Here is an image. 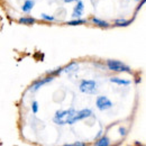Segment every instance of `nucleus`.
I'll use <instances>...</instances> for the list:
<instances>
[{
	"instance_id": "nucleus-14",
	"label": "nucleus",
	"mask_w": 146,
	"mask_h": 146,
	"mask_svg": "<svg viewBox=\"0 0 146 146\" xmlns=\"http://www.w3.org/2000/svg\"><path fill=\"white\" fill-rule=\"evenodd\" d=\"M110 81L112 83H117L119 86H128L130 83L129 80H124V79H119V78H110Z\"/></svg>"
},
{
	"instance_id": "nucleus-20",
	"label": "nucleus",
	"mask_w": 146,
	"mask_h": 146,
	"mask_svg": "<svg viewBox=\"0 0 146 146\" xmlns=\"http://www.w3.org/2000/svg\"><path fill=\"white\" fill-rule=\"evenodd\" d=\"M118 131H119V134H120L121 136H125V135H126V129L124 127H120L118 129Z\"/></svg>"
},
{
	"instance_id": "nucleus-13",
	"label": "nucleus",
	"mask_w": 146,
	"mask_h": 146,
	"mask_svg": "<svg viewBox=\"0 0 146 146\" xmlns=\"http://www.w3.org/2000/svg\"><path fill=\"white\" fill-rule=\"evenodd\" d=\"M18 21L24 25H33L36 23V19L34 17H21V18H19Z\"/></svg>"
},
{
	"instance_id": "nucleus-7",
	"label": "nucleus",
	"mask_w": 146,
	"mask_h": 146,
	"mask_svg": "<svg viewBox=\"0 0 146 146\" xmlns=\"http://www.w3.org/2000/svg\"><path fill=\"white\" fill-rule=\"evenodd\" d=\"M83 9H84L83 1L78 0L75 7H74V9H73V14H72L73 18H80V17L82 16V14H83Z\"/></svg>"
},
{
	"instance_id": "nucleus-12",
	"label": "nucleus",
	"mask_w": 146,
	"mask_h": 146,
	"mask_svg": "<svg viewBox=\"0 0 146 146\" xmlns=\"http://www.w3.org/2000/svg\"><path fill=\"white\" fill-rule=\"evenodd\" d=\"M78 68H79V64H78L76 62H71L68 66L63 68V71L66 73H70V72H73V71H76Z\"/></svg>"
},
{
	"instance_id": "nucleus-11",
	"label": "nucleus",
	"mask_w": 146,
	"mask_h": 146,
	"mask_svg": "<svg viewBox=\"0 0 146 146\" xmlns=\"http://www.w3.org/2000/svg\"><path fill=\"white\" fill-rule=\"evenodd\" d=\"M94 146H110V141L107 136H104L101 137L100 139H98L96 143H94Z\"/></svg>"
},
{
	"instance_id": "nucleus-1",
	"label": "nucleus",
	"mask_w": 146,
	"mask_h": 146,
	"mask_svg": "<svg viewBox=\"0 0 146 146\" xmlns=\"http://www.w3.org/2000/svg\"><path fill=\"white\" fill-rule=\"evenodd\" d=\"M74 113H75V110L73 108H70L68 110H58L55 112L53 120L57 125H65V124H69Z\"/></svg>"
},
{
	"instance_id": "nucleus-16",
	"label": "nucleus",
	"mask_w": 146,
	"mask_h": 146,
	"mask_svg": "<svg viewBox=\"0 0 146 146\" xmlns=\"http://www.w3.org/2000/svg\"><path fill=\"white\" fill-rule=\"evenodd\" d=\"M40 18L43 19V20H46V21H54L55 20L53 16H50L47 14H40Z\"/></svg>"
},
{
	"instance_id": "nucleus-9",
	"label": "nucleus",
	"mask_w": 146,
	"mask_h": 146,
	"mask_svg": "<svg viewBox=\"0 0 146 146\" xmlns=\"http://www.w3.org/2000/svg\"><path fill=\"white\" fill-rule=\"evenodd\" d=\"M35 6V1L34 0H25L24 5L21 6V10L24 13H29Z\"/></svg>"
},
{
	"instance_id": "nucleus-18",
	"label": "nucleus",
	"mask_w": 146,
	"mask_h": 146,
	"mask_svg": "<svg viewBox=\"0 0 146 146\" xmlns=\"http://www.w3.org/2000/svg\"><path fill=\"white\" fill-rule=\"evenodd\" d=\"M63 146H87V144L83 143V142H75L73 144H65V145Z\"/></svg>"
},
{
	"instance_id": "nucleus-3",
	"label": "nucleus",
	"mask_w": 146,
	"mask_h": 146,
	"mask_svg": "<svg viewBox=\"0 0 146 146\" xmlns=\"http://www.w3.org/2000/svg\"><path fill=\"white\" fill-rule=\"evenodd\" d=\"M80 91L88 94H94L97 92V82L93 80H83L80 83Z\"/></svg>"
},
{
	"instance_id": "nucleus-2",
	"label": "nucleus",
	"mask_w": 146,
	"mask_h": 146,
	"mask_svg": "<svg viewBox=\"0 0 146 146\" xmlns=\"http://www.w3.org/2000/svg\"><path fill=\"white\" fill-rule=\"evenodd\" d=\"M107 68L110 71H115V72H131V70L128 65H126L125 63H123L120 61H117V60H108Z\"/></svg>"
},
{
	"instance_id": "nucleus-8",
	"label": "nucleus",
	"mask_w": 146,
	"mask_h": 146,
	"mask_svg": "<svg viewBox=\"0 0 146 146\" xmlns=\"http://www.w3.org/2000/svg\"><path fill=\"white\" fill-rule=\"evenodd\" d=\"M91 23L92 24H94L96 26L101 27V28H108V27H110V24L108 23V21L102 20V19H99V18H97V17H92Z\"/></svg>"
},
{
	"instance_id": "nucleus-15",
	"label": "nucleus",
	"mask_w": 146,
	"mask_h": 146,
	"mask_svg": "<svg viewBox=\"0 0 146 146\" xmlns=\"http://www.w3.org/2000/svg\"><path fill=\"white\" fill-rule=\"evenodd\" d=\"M86 23H87V20H86V19H82V18H75V19H73V20H69V21H66V24H68L69 26L83 25V24H86Z\"/></svg>"
},
{
	"instance_id": "nucleus-23",
	"label": "nucleus",
	"mask_w": 146,
	"mask_h": 146,
	"mask_svg": "<svg viewBox=\"0 0 146 146\" xmlns=\"http://www.w3.org/2000/svg\"><path fill=\"white\" fill-rule=\"evenodd\" d=\"M135 1H139V0H135Z\"/></svg>"
},
{
	"instance_id": "nucleus-22",
	"label": "nucleus",
	"mask_w": 146,
	"mask_h": 146,
	"mask_svg": "<svg viewBox=\"0 0 146 146\" xmlns=\"http://www.w3.org/2000/svg\"><path fill=\"white\" fill-rule=\"evenodd\" d=\"M74 1L76 2L78 0H64V2H66V3H68V2H74Z\"/></svg>"
},
{
	"instance_id": "nucleus-6",
	"label": "nucleus",
	"mask_w": 146,
	"mask_h": 146,
	"mask_svg": "<svg viewBox=\"0 0 146 146\" xmlns=\"http://www.w3.org/2000/svg\"><path fill=\"white\" fill-rule=\"evenodd\" d=\"M53 79H54V76L48 75V76L43 78V79H40V80H38V81H35V82L33 83V86L29 88V90H31V91H36V90H38L42 86H44V84H46V83H48V82H52Z\"/></svg>"
},
{
	"instance_id": "nucleus-5",
	"label": "nucleus",
	"mask_w": 146,
	"mask_h": 146,
	"mask_svg": "<svg viewBox=\"0 0 146 146\" xmlns=\"http://www.w3.org/2000/svg\"><path fill=\"white\" fill-rule=\"evenodd\" d=\"M96 105H97V107H98L99 110H107L112 107V102L105 96L98 97L97 100H96Z\"/></svg>"
},
{
	"instance_id": "nucleus-10",
	"label": "nucleus",
	"mask_w": 146,
	"mask_h": 146,
	"mask_svg": "<svg viewBox=\"0 0 146 146\" xmlns=\"http://www.w3.org/2000/svg\"><path fill=\"white\" fill-rule=\"evenodd\" d=\"M131 21L133 20H127V19H123V18L116 19L113 21V25L117 26V27H126V26H129L131 24Z\"/></svg>"
},
{
	"instance_id": "nucleus-17",
	"label": "nucleus",
	"mask_w": 146,
	"mask_h": 146,
	"mask_svg": "<svg viewBox=\"0 0 146 146\" xmlns=\"http://www.w3.org/2000/svg\"><path fill=\"white\" fill-rule=\"evenodd\" d=\"M61 72H63V68H57L56 70H53V71H50V72H48V75H51V76H55V75L60 74Z\"/></svg>"
},
{
	"instance_id": "nucleus-21",
	"label": "nucleus",
	"mask_w": 146,
	"mask_h": 146,
	"mask_svg": "<svg viewBox=\"0 0 146 146\" xmlns=\"http://www.w3.org/2000/svg\"><path fill=\"white\" fill-rule=\"evenodd\" d=\"M144 2H145V0H142V3H141V5L138 6V7H137V9H136V11H138V10H139V9L142 8V6H143V3H144Z\"/></svg>"
},
{
	"instance_id": "nucleus-4",
	"label": "nucleus",
	"mask_w": 146,
	"mask_h": 146,
	"mask_svg": "<svg viewBox=\"0 0 146 146\" xmlns=\"http://www.w3.org/2000/svg\"><path fill=\"white\" fill-rule=\"evenodd\" d=\"M91 115H92V111L90 109H82V110H80V111H75V113L73 115L71 120L69 121V125H72V124L79 121V120L86 119V118L90 117Z\"/></svg>"
},
{
	"instance_id": "nucleus-19",
	"label": "nucleus",
	"mask_w": 146,
	"mask_h": 146,
	"mask_svg": "<svg viewBox=\"0 0 146 146\" xmlns=\"http://www.w3.org/2000/svg\"><path fill=\"white\" fill-rule=\"evenodd\" d=\"M32 110H33L34 113H37V111H38V104H37V101H33V104H32Z\"/></svg>"
}]
</instances>
